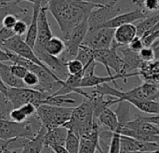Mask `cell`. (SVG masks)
Returning <instances> with one entry per match:
<instances>
[{
    "instance_id": "6da1fadb",
    "label": "cell",
    "mask_w": 159,
    "mask_h": 153,
    "mask_svg": "<svg viewBox=\"0 0 159 153\" xmlns=\"http://www.w3.org/2000/svg\"><path fill=\"white\" fill-rule=\"evenodd\" d=\"M101 6L83 0H48V9L66 39L80 23L89 19L95 8Z\"/></svg>"
},
{
    "instance_id": "7a4b0ae2",
    "label": "cell",
    "mask_w": 159,
    "mask_h": 153,
    "mask_svg": "<svg viewBox=\"0 0 159 153\" xmlns=\"http://www.w3.org/2000/svg\"><path fill=\"white\" fill-rule=\"evenodd\" d=\"M42 122L35 114L23 122L10 120H0V139L9 140L14 138L34 139L42 129Z\"/></svg>"
},
{
    "instance_id": "3957f363",
    "label": "cell",
    "mask_w": 159,
    "mask_h": 153,
    "mask_svg": "<svg viewBox=\"0 0 159 153\" xmlns=\"http://www.w3.org/2000/svg\"><path fill=\"white\" fill-rule=\"evenodd\" d=\"M0 93L5 94L15 108L26 104H33L36 108L44 105L46 99L50 95L48 93L32 88H9L1 81Z\"/></svg>"
},
{
    "instance_id": "277c9868",
    "label": "cell",
    "mask_w": 159,
    "mask_h": 153,
    "mask_svg": "<svg viewBox=\"0 0 159 153\" xmlns=\"http://www.w3.org/2000/svg\"><path fill=\"white\" fill-rule=\"evenodd\" d=\"M74 108H61L50 105H41L37 108L36 115L43 126L48 130L61 127L67 123L73 113Z\"/></svg>"
},
{
    "instance_id": "5b68a950",
    "label": "cell",
    "mask_w": 159,
    "mask_h": 153,
    "mask_svg": "<svg viewBox=\"0 0 159 153\" xmlns=\"http://www.w3.org/2000/svg\"><path fill=\"white\" fill-rule=\"evenodd\" d=\"M93 58L97 64L104 65L108 76H114L111 73V69L117 75H124V61L123 58L118 55V48L116 45L113 44L111 49L93 50ZM124 76H127L128 78L139 77V73L134 72Z\"/></svg>"
},
{
    "instance_id": "8992f818",
    "label": "cell",
    "mask_w": 159,
    "mask_h": 153,
    "mask_svg": "<svg viewBox=\"0 0 159 153\" xmlns=\"http://www.w3.org/2000/svg\"><path fill=\"white\" fill-rule=\"evenodd\" d=\"M89 28V22L88 20H86L82 23H80L66 39H64L66 49L63 54L60 57L64 63L67 64L69 61L76 58L78 50L83 45V42L88 35Z\"/></svg>"
},
{
    "instance_id": "52a82bcc",
    "label": "cell",
    "mask_w": 159,
    "mask_h": 153,
    "mask_svg": "<svg viewBox=\"0 0 159 153\" xmlns=\"http://www.w3.org/2000/svg\"><path fill=\"white\" fill-rule=\"evenodd\" d=\"M1 48H4V49H7L14 53H16L17 55L26 59V60H29L40 66H42L44 69H46L48 72H49L50 74L54 75L53 72L46 65H44L40 59L37 57V55L35 54L34 49H32L26 42L25 40H23L21 38V36H13L12 38L5 41V42H2L1 43ZM55 76V75H54ZM56 77V76H55Z\"/></svg>"
},
{
    "instance_id": "ba28073f",
    "label": "cell",
    "mask_w": 159,
    "mask_h": 153,
    "mask_svg": "<svg viewBox=\"0 0 159 153\" xmlns=\"http://www.w3.org/2000/svg\"><path fill=\"white\" fill-rule=\"evenodd\" d=\"M115 32L116 29L112 28L89 30L83 45L90 48L93 50L111 49L115 39Z\"/></svg>"
},
{
    "instance_id": "9c48e42d",
    "label": "cell",
    "mask_w": 159,
    "mask_h": 153,
    "mask_svg": "<svg viewBox=\"0 0 159 153\" xmlns=\"http://www.w3.org/2000/svg\"><path fill=\"white\" fill-rule=\"evenodd\" d=\"M120 8L116 6H101L95 8L88 19L89 30H96L119 15Z\"/></svg>"
},
{
    "instance_id": "30bf717a",
    "label": "cell",
    "mask_w": 159,
    "mask_h": 153,
    "mask_svg": "<svg viewBox=\"0 0 159 153\" xmlns=\"http://www.w3.org/2000/svg\"><path fill=\"white\" fill-rule=\"evenodd\" d=\"M48 6L42 7L38 18V35L35 46L34 48V51L46 50L47 43L54 36L48 19Z\"/></svg>"
},
{
    "instance_id": "8fae6325",
    "label": "cell",
    "mask_w": 159,
    "mask_h": 153,
    "mask_svg": "<svg viewBox=\"0 0 159 153\" xmlns=\"http://www.w3.org/2000/svg\"><path fill=\"white\" fill-rule=\"evenodd\" d=\"M37 57L40 59V61L46 65L52 72L53 74L61 81H65L70 74L67 69L66 63H64L60 57H55L50 54H48L46 50H40V51H34Z\"/></svg>"
},
{
    "instance_id": "7c38bea8",
    "label": "cell",
    "mask_w": 159,
    "mask_h": 153,
    "mask_svg": "<svg viewBox=\"0 0 159 153\" xmlns=\"http://www.w3.org/2000/svg\"><path fill=\"white\" fill-rule=\"evenodd\" d=\"M148 16H150L149 12H147L146 10H144L143 8H137L135 10L125 12V13L117 15L116 17H115L111 21H109L108 22L103 24L101 28L116 29V28H118V27H120L122 25L130 24V23L134 22L135 21H139V20L143 21V20L146 19Z\"/></svg>"
},
{
    "instance_id": "4fadbf2b",
    "label": "cell",
    "mask_w": 159,
    "mask_h": 153,
    "mask_svg": "<svg viewBox=\"0 0 159 153\" xmlns=\"http://www.w3.org/2000/svg\"><path fill=\"white\" fill-rule=\"evenodd\" d=\"M118 50L123 55L124 61V75H129L134 72H138L141 65H143V61L139 56V53L131 50L129 46L119 47Z\"/></svg>"
},
{
    "instance_id": "5bb4252c",
    "label": "cell",
    "mask_w": 159,
    "mask_h": 153,
    "mask_svg": "<svg viewBox=\"0 0 159 153\" xmlns=\"http://www.w3.org/2000/svg\"><path fill=\"white\" fill-rule=\"evenodd\" d=\"M136 36H138L137 26H135L133 23L125 24L116 29L113 44L117 46V48L129 46Z\"/></svg>"
},
{
    "instance_id": "9a60e30c",
    "label": "cell",
    "mask_w": 159,
    "mask_h": 153,
    "mask_svg": "<svg viewBox=\"0 0 159 153\" xmlns=\"http://www.w3.org/2000/svg\"><path fill=\"white\" fill-rule=\"evenodd\" d=\"M138 73L144 82L157 85L159 83V61L143 62Z\"/></svg>"
},
{
    "instance_id": "2e32d148",
    "label": "cell",
    "mask_w": 159,
    "mask_h": 153,
    "mask_svg": "<svg viewBox=\"0 0 159 153\" xmlns=\"http://www.w3.org/2000/svg\"><path fill=\"white\" fill-rule=\"evenodd\" d=\"M42 7L41 4H35L33 6V15L31 18V22L29 24V28L27 31V34L25 36V42L34 49L37 40V35H38V18L40 9Z\"/></svg>"
},
{
    "instance_id": "e0dca14e",
    "label": "cell",
    "mask_w": 159,
    "mask_h": 153,
    "mask_svg": "<svg viewBox=\"0 0 159 153\" xmlns=\"http://www.w3.org/2000/svg\"><path fill=\"white\" fill-rule=\"evenodd\" d=\"M68 135V129L64 126L48 130L45 136V147L51 148L53 146L64 147Z\"/></svg>"
},
{
    "instance_id": "ac0fdd59",
    "label": "cell",
    "mask_w": 159,
    "mask_h": 153,
    "mask_svg": "<svg viewBox=\"0 0 159 153\" xmlns=\"http://www.w3.org/2000/svg\"><path fill=\"white\" fill-rule=\"evenodd\" d=\"M124 126H126L129 129L132 130H138L143 133H145L147 135L159 137V126H157L153 123H150L143 119V117H137L133 121L128 122Z\"/></svg>"
},
{
    "instance_id": "d6986e66",
    "label": "cell",
    "mask_w": 159,
    "mask_h": 153,
    "mask_svg": "<svg viewBox=\"0 0 159 153\" xmlns=\"http://www.w3.org/2000/svg\"><path fill=\"white\" fill-rule=\"evenodd\" d=\"M0 79L1 81L9 88H28L22 79L11 73L9 65L5 63H0Z\"/></svg>"
},
{
    "instance_id": "ffe728a7",
    "label": "cell",
    "mask_w": 159,
    "mask_h": 153,
    "mask_svg": "<svg viewBox=\"0 0 159 153\" xmlns=\"http://www.w3.org/2000/svg\"><path fill=\"white\" fill-rule=\"evenodd\" d=\"M97 119L102 126L105 127L107 130L111 131L112 133L116 132L120 126L118 115L110 108L103 110Z\"/></svg>"
},
{
    "instance_id": "44dd1931",
    "label": "cell",
    "mask_w": 159,
    "mask_h": 153,
    "mask_svg": "<svg viewBox=\"0 0 159 153\" xmlns=\"http://www.w3.org/2000/svg\"><path fill=\"white\" fill-rule=\"evenodd\" d=\"M48 132V129L45 126H42L39 134L34 138L29 140V142L23 147L20 153H42L45 149V136Z\"/></svg>"
},
{
    "instance_id": "7402d4cb",
    "label": "cell",
    "mask_w": 159,
    "mask_h": 153,
    "mask_svg": "<svg viewBox=\"0 0 159 153\" xmlns=\"http://www.w3.org/2000/svg\"><path fill=\"white\" fill-rule=\"evenodd\" d=\"M125 102L134 106L137 109L142 112L153 115H159V102L150 100H140L135 98H127Z\"/></svg>"
},
{
    "instance_id": "603a6c76",
    "label": "cell",
    "mask_w": 159,
    "mask_h": 153,
    "mask_svg": "<svg viewBox=\"0 0 159 153\" xmlns=\"http://www.w3.org/2000/svg\"><path fill=\"white\" fill-rule=\"evenodd\" d=\"M28 10L24 7H21L19 6L18 1L8 2V3H1V17L2 19L7 15H13L17 17L19 20H22L21 18H24L27 16Z\"/></svg>"
},
{
    "instance_id": "cb8c5ba5",
    "label": "cell",
    "mask_w": 159,
    "mask_h": 153,
    "mask_svg": "<svg viewBox=\"0 0 159 153\" xmlns=\"http://www.w3.org/2000/svg\"><path fill=\"white\" fill-rule=\"evenodd\" d=\"M159 22V13H153L148 16L146 19L143 20L137 25V33L138 36L143 37V36L150 34L154 28L157 25Z\"/></svg>"
},
{
    "instance_id": "d4e9b609",
    "label": "cell",
    "mask_w": 159,
    "mask_h": 153,
    "mask_svg": "<svg viewBox=\"0 0 159 153\" xmlns=\"http://www.w3.org/2000/svg\"><path fill=\"white\" fill-rule=\"evenodd\" d=\"M46 51L55 57H61L66 49L65 41L60 37L53 36L46 45Z\"/></svg>"
},
{
    "instance_id": "484cf974",
    "label": "cell",
    "mask_w": 159,
    "mask_h": 153,
    "mask_svg": "<svg viewBox=\"0 0 159 153\" xmlns=\"http://www.w3.org/2000/svg\"><path fill=\"white\" fill-rule=\"evenodd\" d=\"M14 108V106L8 98L0 93V120H10V113Z\"/></svg>"
},
{
    "instance_id": "4316f807",
    "label": "cell",
    "mask_w": 159,
    "mask_h": 153,
    "mask_svg": "<svg viewBox=\"0 0 159 153\" xmlns=\"http://www.w3.org/2000/svg\"><path fill=\"white\" fill-rule=\"evenodd\" d=\"M64 148L70 153H79L80 138L71 130H68V135Z\"/></svg>"
},
{
    "instance_id": "83f0119b",
    "label": "cell",
    "mask_w": 159,
    "mask_h": 153,
    "mask_svg": "<svg viewBox=\"0 0 159 153\" xmlns=\"http://www.w3.org/2000/svg\"><path fill=\"white\" fill-rule=\"evenodd\" d=\"M100 147V140H93L83 137L80 138L79 153H96Z\"/></svg>"
},
{
    "instance_id": "f1b7e54d",
    "label": "cell",
    "mask_w": 159,
    "mask_h": 153,
    "mask_svg": "<svg viewBox=\"0 0 159 153\" xmlns=\"http://www.w3.org/2000/svg\"><path fill=\"white\" fill-rule=\"evenodd\" d=\"M67 69L70 75L72 76H75V75H82L84 77V73H85V65H83V63L81 61H79L78 59H74L69 61L67 64Z\"/></svg>"
},
{
    "instance_id": "f546056e",
    "label": "cell",
    "mask_w": 159,
    "mask_h": 153,
    "mask_svg": "<svg viewBox=\"0 0 159 153\" xmlns=\"http://www.w3.org/2000/svg\"><path fill=\"white\" fill-rule=\"evenodd\" d=\"M133 3L149 13L159 11L158 0H133Z\"/></svg>"
},
{
    "instance_id": "4dcf8cb0",
    "label": "cell",
    "mask_w": 159,
    "mask_h": 153,
    "mask_svg": "<svg viewBox=\"0 0 159 153\" xmlns=\"http://www.w3.org/2000/svg\"><path fill=\"white\" fill-rule=\"evenodd\" d=\"M121 136L118 132L113 133L108 153H121Z\"/></svg>"
},
{
    "instance_id": "1f68e13d",
    "label": "cell",
    "mask_w": 159,
    "mask_h": 153,
    "mask_svg": "<svg viewBox=\"0 0 159 153\" xmlns=\"http://www.w3.org/2000/svg\"><path fill=\"white\" fill-rule=\"evenodd\" d=\"M139 56L143 62H152L156 60L155 50L153 47H144L139 52Z\"/></svg>"
},
{
    "instance_id": "d6a6232c",
    "label": "cell",
    "mask_w": 159,
    "mask_h": 153,
    "mask_svg": "<svg viewBox=\"0 0 159 153\" xmlns=\"http://www.w3.org/2000/svg\"><path fill=\"white\" fill-rule=\"evenodd\" d=\"M24 83L26 84V86L28 88H32V89H37L39 86V78L36 74L33 73V72H28L27 75L25 76V78L23 79Z\"/></svg>"
},
{
    "instance_id": "836d02e7",
    "label": "cell",
    "mask_w": 159,
    "mask_h": 153,
    "mask_svg": "<svg viewBox=\"0 0 159 153\" xmlns=\"http://www.w3.org/2000/svg\"><path fill=\"white\" fill-rule=\"evenodd\" d=\"M9 67H10V71L11 73L16 76L17 78L23 80V79L25 78V76L27 75V73L29 72L24 66L20 65H17V64H12V65H9Z\"/></svg>"
},
{
    "instance_id": "e575fe53",
    "label": "cell",
    "mask_w": 159,
    "mask_h": 153,
    "mask_svg": "<svg viewBox=\"0 0 159 153\" xmlns=\"http://www.w3.org/2000/svg\"><path fill=\"white\" fill-rule=\"evenodd\" d=\"M28 28H29V25L26 23V22L24 20H19L17 22V23L15 24V26L13 27V31L16 36H22L23 35L26 36Z\"/></svg>"
},
{
    "instance_id": "d590c367",
    "label": "cell",
    "mask_w": 159,
    "mask_h": 153,
    "mask_svg": "<svg viewBox=\"0 0 159 153\" xmlns=\"http://www.w3.org/2000/svg\"><path fill=\"white\" fill-rule=\"evenodd\" d=\"M28 117L24 114L22 109L20 108H14L10 113V121L16 122H23L27 121Z\"/></svg>"
},
{
    "instance_id": "8d00e7d4",
    "label": "cell",
    "mask_w": 159,
    "mask_h": 153,
    "mask_svg": "<svg viewBox=\"0 0 159 153\" xmlns=\"http://www.w3.org/2000/svg\"><path fill=\"white\" fill-rule=\"evenodd\" d=\"M129 48L131 50H133V51L139 53V52L144 48L143 41V39H142V37L136 36V37L131 41V43L129 45Z\"/></svg>"
},
{
    "instance_id": "74e56055",
    "label": "cell",
    "mask_w": 159,
    "mask_h": 153,
    "mask_svg": "<svg viewBox=\"0 0 159 153\" xmlns=\"http://www.w3.org/2000/svg\"><path fill=\"white\" fill-rule=\"evenodd\" d=\"M18 21H19V19L17 17H15L13 15H7L2 19V24H3V27L13 29V27L15 26V24L17 23Z\"/></svg>"
},
{
    "instance_id": "f35d334b",
    "label": "cell",
    "mask_w": 159,
    "mask_h": 153,
    "mask_svg": "<svg viewBox=\"0 0 159 153\" xmlns=\"http://www.w3.org/2000/svg\"><path fill=\"white\" fill-rule=\"evenodd\" d=\"M15 33L13 31V29H9V28H6V27H2L0 30V40L1 43L5 42L10 38H12L13 36H15Z\"/></svg>"
},
{
    "instance_id": "ab89813d",
    "label": "cell",
    "mask_w": 159,
    "mask_h": 153,
    "mask_svg": "<svg viewBox=\"0 0 159 153\" xmlns=\"http://www.w3.org/2000/svg\"><path fill=\"white\" fill-rule=\"evenodd\" d=\"M153 48L155 50V54H156V60L159 61V39L156 41V43L153 45Z\"/></svg>"
},
{
    "instance_id": "60d3db41",
    "label": "cell",
    "mask_w": 159,
    "mask_h": 153,
    "mask_svg": "<svg viewBox=\"0 0 159 153\" xmlns=\"http://www.w3.org/2000/svg\"><path fill=\"white\" fill-rule=\"evenodd\" d=\"M1 153H13L11 151H7V150H6V151H1Z\"/></svg>"
},
{
    "instance_id": "b9f144b4",
    "label": "cell",
    "mask_w": 159,
    "mask_h": 153,
    "mask_svg": "<svg viewBox=\"0 0 159 153\" xmlns=\"http://www.w3.org/2000/svg\"><path fill=\"white\" fill-rule=\"evenodd\" d=\"M98 152H99V153H104V151H102V148L100 147V148L98 149Z\"/></svg>"
},
{
    "instance_id": "7bdbcfd3",
    "label": "cell",
    "mask_w": 159,
    "mask_h": 153,
    "mask_svg": "<svg viewBox=\"0 0 159 153\" xmlns=\"http://www.w3.org/2000/svg\"><path fill=\"white\" fill-rule=\"evenodd\" d=\"M152 153H159V151H154V152Z\"/></svg>"
},
{
    "instance_id": "ee69618b",
    "label": "cell",
    "mask_w": 159,
    "mask_h": 153,
    "mask_svg": "<svg viewBox=\"0 0 159 153\" xmlns=\"http://www.w3.org/2000/svg\"><path fill=\"white\" fill-rule=\"evenodd\" d=\"M157 87L158 88V90H159V83H158V84H157Z\"/></svg>"
}]
</instances>
